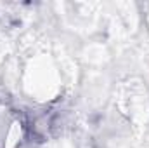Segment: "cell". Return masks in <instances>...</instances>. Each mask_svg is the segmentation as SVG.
<instances>
[{"label":"cell","instance_id":"obj_1","mask_svg":"<svg viewBox=\"0 0 149 148\" xmlns=\"http://www.w3.org/2000/svg\"><path fill=\"white\" fill-rule=\"evenodd\" d=\"M24 87L31 96L43 99H52L59 91V77L57 70L47 59H35L26 66Z\"/></svg>","mask_w":149,"mask_h":148},{"label":"cell","instance_id":"obj_2","mask_svg":"<svg viewBox=\"0 0 149 148\" xmlns=\"http://www.w3.org/2000/svg\"><path fill=\"white\" fill-rule=\"evenodd\" d=\"M23 138V127L19 120H14L5 134V148H16Z\"/></svg>","mask_w":149,"mask_h":148}]
</instances>
